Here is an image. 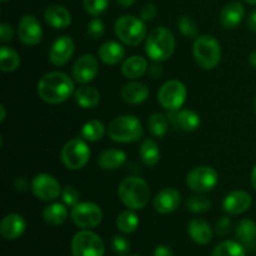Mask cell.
Listing matches in <instances>:
<instances>
[{
  "mask_svg": "<svg viewBox=\"0 0 256 256\" xmlns=\"http://www.w3.org/2000/svg\"><path fill=\"white\" fill-rule=\"evenodd\" d=\"M74 82L69 75L62 72H52L39 80L38 94L42 102L58 105L66 102L74 94Z\"/></svg>",
  "mask_w": 256,
  "mask_h": 256,
  "instance_id": "cell-1",
  "label": "cell"
},
{
  "mask_svg": "<svg viewBox=\"0 0 256 256\" xmlns=\"http://www.w3.org/2000/svg\"><path fill=\"white\" fill-rule=\"evenodd\" d=\"M118 196L128 209L142 210L149 202L150 188L142 178L128 176L120 182Z\"/></svg>",
  "mask_w": 256,
  "mask_h": 256,
  "instance_id": "cell-2",
  "label": "cell"
},
{
  "mask_svg": "<svg viewBox=\"0 0 256 256\" xmlns=\"http://www.w3.org/2000/svg\"><path fill=\"white\" fill-rule=\"evenodd\" d=\"M175 50V38L172 32L165 26H158L150 32L145 42V52L154 62H165Z\"/></svg>",
  "mask_w": 256,
  "mask_h": 256,
  "instance_id": "cell-3",
  "label": "cell"
},
{
  "mask_svg": "<svg viewBox=\"0 0 256 256\" xmlns=\"http://www.w3.org/2000/svg\"><path fill=\"white\" fill-rule=\"evenodd\" d=\"M192 54L202 69L212 70L219 65L222 59V46L216 38L205 34L195 39L192 45Z\"/></svg>",
  "mask_w": 256,
  "mask_h": 256,
  "instance_id": "cell-4",
  "label": "cell"
},
{
  "mask_svg": "<svg viewBox=\"0 0 256 256\" xmlns=\"http://www.w3.org/2000/svg\"><path fill=\"white\" fill-rule=\"evenodd\" d=\"M109 138L115 142H134L142 138V126L140 120L134 115H122L112 120L108 126Z\"/></svg>",
  "mask_w": 256,
  "mask_h": 256,
  "instance_id": "cell-5",
  "label": "cell"
},
{
  "mask_svg": "<svg viewBox=\"0 0 256 256\" xmlns=\"http://www.w3.org/2000/svg\"><path fill=\"white\" fill-rule=\"evenodd\" d=\"M115 35L124 44L138 46L146 38V26L144 22L132 15H122L118 18L114 25Z\"/></svg>",
  "mask_w": 256,
  "mask_h": 256,
  "instance_id": "cell-6",
  "label": "cell"
},
{
  "mask_svg": "<svg viewBox=\"0 0 256 256\" xmlns=\"http://www.w3.org/2000/svg\"><path fill=\"white\" fill-rule=\"evenodd\" d=\"M62 162L69 170H80L90 159V149L82 138H74L64 145L62 150Z\"/></svg>",
  "mask_w": 256,
  "mask_h": 256,
  "instance_id": "cell-7",
  "label": "cell"
},
{
  "mask_svg": "<svg viewBox=\"0 0 256 256\" xmlns=\"http://www.w3.org/2000/svg\"><path fill=\"white\" fill-rule=\"evenodd\" d=\"M72 256H104L105 245L99 235L82 229L72 238Z\"/></svg>",
  "mask_w": 256,
  "mask_h": 256,
  "instance_id": "cell-8",
  "label": "cell"
},
{
  "mask_svg": "<svg viewBox=\"0 0 256 256\" xmlns=\"http://www.w3.org/2000/svg\"><path fill=\"white\" fill-rule=\"evenodd\" d=\"M186 95V86L180 80H169L159 89L158 100L164 109L178 112L184 105Z\"/></svg>",
  "mask_w": 256,
  "mask_h": 256,
  "instance_id": "cell-9",
  "label": "cell"
},
{
  "mask_svg": "<svg viewBox=\"0 0 256 256\" xmlns=\"http://www.w3.org/2000/svg\"><path fill=\"white\" fill-rule=\"evenodd\" d=\"M70 218L78 228L84 230L94 229L102 222V210L94 202H79L72 208Z\"/></svg>",
  "mask_w": 256,
  "mask_h": 256,
  "instance_id": "cell-10",
  "label": "cell"
},
{
  "mask_svg": "<svg viewBox=\"0 0 256 256\" xmlns=\"http://www.w3.org/2000/svg\"><path fill=\"white\" fill-rule=\"evenodd\" d=\"M219 182V175L212 166L200 165L190 170L186 175V185L190 190L196 192H208L214 190Z\"/></svg>",
  "mask_w": 256,
  "mask_h": 256,
  "instance_id": "cell-11",
  "label": "cell"
},
{
  "mask_svg": "<svg viewBox=\"0 0 256 256\" xmlns=\"http://www.w3.org/2000/svg\"><path fill=\"white\" fill-rule=\"evenodd\" d=\"M32 192L42 202L55 200L62 195V186L54 176L49 174H38L32 180Z\"/></svg>",
  "mask_w": 256,
  "mask_h": 256,
  "instance_id": "cell-12",
  "label": "cell"
},
{
  "mask_svg": "<svg viewBox=\"0 0 256 256\" xmlns=\"http://www.w3.org/2000/svg\"><path fill=\"white\" fill-rule=\"evenodd\" d=\"M18 36L22 44L34 46L42 42V28L34 15H24L18 24Z\"/></svg>",
  "mask_w": 256,
  "mask_h": 256,
  "instance_id": "cell-13",
  "label": "cell"
},
{
  "mask_svg": "<svg viewBox=\"0 0 256 256\" xmlns=\"http://www.w3.org/2000/svg\"><path fill=\"white\" fill-rule=\"evenodd\" d=\"M99 62L92 54L82 55L72 65V78L80 84H88L96 78Z\"/></svg>",
  "mask_w": 256,
  "mask_h": 256,
  "instance_id": "cell-14",
  "label": "cell"
},
{
  "mask_svg": "<svg viewBox=\"0 0 256 256\" xmlns=\"http://www.w3.org/2000/svg\"><path fill=\"white\" fill-rule=\"evenodd\" d=\"M75 52V42L72 38L68 35L59 36L54 42L49 52V62L55 66H62L68 64Z\"/></svg>",
  "mask_w": 256,
  "mask_h": 256,
  "instance_id": "cell-15",
  "label": "cell"
},
{
  "mask_svg": "<svg viewBox=\"0 0 256 256\" xmlns=\"http://www.w3.org/2000/svg\"><path fill=\"white\" fill-rule=\"evenodd\" d=\"M252 195L244 190H235L229 192L224 198L222 202V209L225 212L230 215H240L244 214L252 206Z\"/></svg>",
  "mask_w": 256,
  "mask_h": 256,
  "instance_id": "cell-16",
  "label": "cell"
},
{
  "mask_svg": "<svg viewBox=\"0 0 256 256\" xmlns=\"http://www.w3.org/2000/svg\"><path fill=\"white\" fill-rule=\"evenodd\" d=\"M152 205L158 214H172L180 205V192L174 188H164L154 198Z\"/></svg>",
  "mask_w": 256,
  "mask_h": 256,
  "instance_id": "cell-17",
  "label": "cell"
},
{
  "mask_svg": "<svg viewBox=\"0 0 256 256\" xmlns=\"http://www.w3.org/2000/svg\"><path fill=\"white\" fill-rule=\"evenodd\" d=\"M26 229L24 218L19 214H9L0 222V234L6 240H15L22 236Z\"/></svg>",
  "mask_w": 256,
  "mask_h": 256,
  "instance_id": "cell-18",
  "label": "cell"
},
{
  "mask_svg": "<svg viewBox=\"0 0 256 256\" xmlns=\"http://www.w3.org/2000/svg\"><path fill=\"white\" fill-rule=\"evenodd\" d=\"M245 16V8L239 2H230L220 12V22L225 29L239 26Z\"/></svg>",
  "mask_w": 256,
  "mask_h": 256,
  "instance_id": "cell-19",
  "label": "cell"
},
{
  "mask_svg": "<svg viewBox=\"0 0 256 256\" xmlns=\"http://www.w3.org/2000/svg\"><path fill=\"white\" fill-rule=\"evenodd\" d=\"M44 19L48 25L54 29H66L72 24V14L65 6L59 4L50 5L44 12Z\"/></svg>",
  "mask_w": 256,
  "mask_h": 256,
  "instance_id": "cell-20",
  "label": "cell"
},
{
  "mask_svg": "<svg viewBox=\"0 0 256 256\" xmlns=\"http://www.w3.org/2000/svg\"><path fill=\"white\" fill-rule=\"evenodd\" d=\"M190 239L198 245H208L212 240V230L204 219L195 218L188 225Z\"/></svg>",
  "mask_w": 256,
  "mask_h": 256,
  "instance_id": "cell-21",
  "label": "cell"
},
{
  "mask_svg": "<svg viewBox=\"0 0 256 256\" xmlns=\"http://www.w3.org/2000/svg\"><path fill=\"white\" fill-rule=\"evenodd\" d=\"M122 99L132 105L142 104L149 96V88L140 82H130L122 89Z\"/></svg>",
  "mask_w": 256,
  "mask_h": 256,
  "instance_id": "cell-22",
  "label": "cell"
},
{
  "mask_svg": "<svg viewBox=\"0 0 256 256\" xmlns=\"http://www.w3.org/2000/svg\"><path fill=\"white\" fill-rule=\"evenodd\" d=\"M169 118H172V122H175L176 126L180 129L185 130V132H195L198 128L202 124V119H200L199 114L192 110H178V112H170Z\"/></svg>",
  "mask_w": 256,
  "mask_h": 256,
  "instance_id": "cell-23",
  "label": "cell"
},
{
  "mask_svg": "<svg viewBox=\"0 0 256 256\" xmlns=\"http://www.w3.org/2000/svg\"><path fill=\"white\" fill-rule=\"evenodd\" d=\"M100 60L106 65H116L125 58V49L116 42H106L100 46L98 52Z\"/></svg>",
  "mask_w": 256,
  "mask_h": 256,
  "instance_id": "cell-24",
  "label": "cell"
},
{
  "mask_svg": "<svg viewBox=\"0 0 256 256\" xmlns=\"http://www.w3.org/2000/svg\"><path fill=\"white\" fill-rule=\"evenodd\" d=\"M126 162V154L122 150L106 149L98 158V164L102 170H118Z\"/></svg>",
  "mask_w": 256,
  "mask_h": 256,
  "instance_id": "cell-25",
  "label": "cell"
},
{
  "mask_svg": "<svg viewBox=\"0 0 256 256\" xmlns=\"http://www.w3.org/2000/svg\"><path fill=\"white\" fill-rule=\"evenodd\" d=\"M148 60L140 55H132L128 58L122 65V72L128 79H139L146 72Z\"/></svg>",
  "mask_w": 256,
  "mask_h": 256,
  "instance_id": "cell-26",
  "label": "cell"
},
{
  "mask_svg": "<svg viewBox=\"0 0 256 256\" xmlns=\"http://www.w3.org/2000/svg\"><path fill=\"white\" fill-rule=\"evenodd\" d=\"M74 98L76 104L82 109H92L96 108L100 102V92L98 89L88 85L78 88L74 92Z\"/></svg>",
  "mask_w": 256,
  "mask_h": 256,
  "instance_id": "cell-27",
  "label": "cell"
},
{
  "mask_svg": "<svg viewBox=\"0 0 256 256\" xmlns=\"http://www.w3.org/2000/svg\"><path fill=\"white\" fill-rule=\"evenodd\" d=\"M69 212L66 209V205L60 204V202H54L42 210V219L48 225L52 226H59L62 225L68 220Z\"/></svg>",
  "mask_w": 256,
  "mask_h": 256,
  "instance_id": "cell-28",
  "label": "cell"
},
{
  "mask_svg": "<svg viewBox=\"0 0 256 256\" xmlns=\"http://www.w3.org/2000/svg\"><path fill=\"white\" fill-rule=\"evenodd\" d=\"M236 238L245 248L256 246V224L252 219H242L236 226Z\"/></svg>",
  "mask_w": 256,
  "mask_h": 256,
  "instance_id": "cell-29",
  "label": "cell"
},
{
  "mask_svg": "<svg viewBox=\"0 0 256 256\" xmlns=\"http://www.w3.org/2000/svg\"><path fill=\"white\" fill-rule=\"evenodd\" d=\"M140 159L146 166H155L160 160V149L152 139H145L140 145Z\"/></svg>",
  "mask_w": 256,
  "mask_h": 256,
  "instance_id": "cell-30",
  "label": "cell"
},
{
  "mask_svg": "<svg viewBox=\"0 0 256 256\" xmlns=\"http://www.w3.org/2000/svg\"><path fill=\"white\" fill-rule=\"evenodd\" d=\"M139 226V216L135 210L128 209L120 212L116 218V228L122 234H132Z\"/></svg>",
  "mask_w": 256,
  "mask_h": 256,
  "instance_id": "cell-31",
  "label": "cell"
},
{
  "mask_svg": "<svg viewBox=\"0 0 256 256\" xmlns=\"http://www.w3.org/2000/svg\"><path fill=\"white\" fill-rule=\"evenodd\" d=\"M20 56L14 49L2 45L0 48V69L4 72H12L19 68Z\"/></svg>",
  "mask_w": 256,
  "mask_h": 256,
  "instance_id": "cell-32",
  "label": "cell"
},
{
  "mask_svg": "<svg viewBox=\"0 0 256 256\" xmlns=\"http://www.w3.org/2000/svg\"><path fill=\"white\" fill-rule=\"evenodd\" d=\"M212 256H246V249L240 242L225 240L214 248Z\"/></svg>",
  "mask_w": 256,
  "mask_h": 256,
  "instance_id": "cell-33",
  "label": "cell"
},
{
  "mask_svg": "<svg viewBox=\"0 0 256 256\" xmlns=\"http://www.w3.org/2000/svg\"><path fill=\"white\" fill-rule=\"evenodd\" d=\"M105 134V126L100 120H90L82 128V138L86 142H99Z\"/></svg>",
  "mask_w": 256,
  "mask_h": 256,
  "instance_id": "cell-34",
  "label": "cell"
},
{
  "mask_svg": "<svg viewBox=\"0 0 256 256\" xmlns=\"http://www.w3.org/2000/svg\"><path fill=\"white\" fill-rule=\"evenodd\" d=\"M148 125H149V130L152 132V134L159 139L164 138L166 135L168 129H169L166 116L162 112H154L152 115H150Z\"/></svg>",
  "mask_w": 256,
  "mask_h": 256,
  "instance_id": "cell-35",
  "label": "cell"
},
{
  "mask_svg": "<svg viewBox=\"0 0 256 256\" xmlns=\"http://www.w3.org/2000/svg\"><path fill=\"white\" fill-rule=\"evenodd\" d=\"M212 200L205 195H192L185 202V206L189 212L195 214H202L212 209Z\"/></svg>",
  "mask_w": 256,
  "mask_h": 256,
  "instance_id": "cell-36",
  "label": "cell"
},
{
  "mask_svg": "<svg viewBox=\"0 0 256 256\" xmlns=\"http://www.w3.org/2000/svg\"><path fill=\"white\" fill-rule=\"evenodd\" d=\"M178 29L184 36L190 38V39L198 38V34H199V26H198L196 22L192 18L188 16V15H182V16L179 18Z\"/></svg>",
  "mask_w": 256,
  "mask_h": 256,
  "instance_id": "cell-37",
  "label": "cell"
},
{
  "mask_svg": "<svg viewBox=\"0 0 256 256\" xmlns=\"http://www.w3.org/2000/svg\"><path fill=\"white\" fill-rule=\"evenodd\" d=\"M112 252L119 256H126L130 252V242L129 240L125 236H122V235H114L112 238Z\"/></svg>",
  "mask_w": 256,
  "mask_h": 256,
  "instance_id": "cell-38",
  "label": "cell"
},
{
  "mask_svg": "<svg viewBox=\"0 0 256 256\" xmlns=\"http://www.w3.org/2000/svg\"><path fill=\"white\" fill-rule=\"evenodd\" d=\"M84 9L86 10L88 14L96 15L102 14L109 6V0H82Z\"/></svg>",
  "mask_w": 256,
  "mask_h": 256,
  "instance_id": "cell-39",
  "label": "cell"
},
{
  "mask_svg": "<svg viewBox=\"0 0 256 256\" xmlns=\"http://www.w3.org/2000/svg\"><path fill=\"white\" fill-rule=\"evenodd\" d=\"M86 32L88 35H89L92 39H100V38L105 34V25L104 22H102V20L99 19V18H94V19H92V22H89V24H88Z\"/></svg>",
  "mask_w": 256,
  "mask_h": 256,
  "instance_id": "cell-40",
  "label": "cell"
},
{
  "mask_svg": "<svg viewBox=\"0 0 256 256\" xmlns=\"http://www.w3.org/2000/svg\"><path fill=\"white\" fill-rule=\"evenodd\" d=\"M62 200L66 206H75L80 202V192L74 186H65L62 192Z\"/></svg>",
  "mask_w": 256,
  "mask_h": 256,
  "instance_id": "cell-41",
  "label": "cell"
},
{
  "mask_svg": "<svg viewBox=\"0 0 256 256\" xmlns=\"http://www.w3.org/2000/svg\"><path fill=\"white\" fill-rule=\"evenodd\" d=\"M158 14V8L156 5L152 4V2H148L142 6V12H140V19L142 22H152Z\"/></svg>",
  "mask_w": 256,
  "mask_h": 256,
  "instance_id": "cell-42",
  "label": "cell"
},
{
  "mask_svg": "<svg viewBox=\"0 0 256 256\" xmlns=\"http://www.w3.org/2000/svg\"><path fill=\"white\" fill-rule=\"evenodd\" d=\"M215 230H216V234L219 235V236H226L230 232V230H232V222H230V218L224 216L220 220H218Z\"/></svg>",
  "mask_w": 256,
  "mask_h": 256,
  "instance_id": "cell-43",
  "label": "cell"
},
{
  "mask_svg": "<svg viewBox=\"0 0 256 256\" xmlns=\"http://www.w3.org/2000/svg\"><path fill=\"white\" fill-rule=\"evenodd\" d=\"M14 38V30H12V25L2 22L0 24V40L2 42H8Z\"/></svg>",
  "mask_w": 256,
  "mask_h": 256,
  "instance_id": "cell-44",
  "label": "cell"
},
{
  "mask_svg": "<svg viewBox=\"0 0 256 256\" xmlns=\"http://www.w3.org/2000/svg\"><path fill=\"white\" fill-rule=\"evenodd\" d=\"M14 188L16 192H25L29 189V182H28L25 178H18L14 182Z\"/></svg>",
  "mask_w": 256,
  "mask_h": 256,
  "instance_id": "cell-45",
  "label": "cell"
},
{
  "mask_svg": "<svg viewBox=\"0 0 256 256\" xmlns=\"http://www.w3.org/2000/svg\"><path fill=\"white\" fill-rule=\"evenodd\" d=\"M152 256H174V252L166 245H159L156 249L154 250V255Z\"/></svg>",
  "mask_w": 256,
  "mask_h": 256,
  "instance_id": "cell-46",
  "label": "cell"
},
{
  "mask_svg": "<svg viewBox=\"0 0 256 256\" xmlns=\"http://www.w3.org/2000/svg\"><path fill=\"white\" fill-rule=\"evenodd\" d=\"M246 25H248V28H249V30L256 32V9L252 10V12H250L249 16H248Z\"/></svg>",
  "mask_w": 256,
  "mask_h": 256,
  "instance_id": "cell-47",
  "label": "cell"
},
{
  "mask_svg": "<svg viewBox=\"0 0 256 256\" xmlns=\"http://www.w3.org/2000/svg\"><path fill=\"white\" fill-rule=\"evenodd\" d=\"M135 2H136V0H116L118 4H119L120 6H122V8L132 6V5L135 4Z\"/></svg>",
  "mask_w": 256,
  "mask_h": 256,
  "instance_id": "cell-48",
  "label": "cell"
},
{
  "mask_svg": "<svg viewBox=\"0 0 256 256\" xmlns=\"http://www.w3.org/2000/svg\"><path fill=\"white\" fill-rule=\"evenodd\" d=\"M250 180H252V188H254V189L256 190V165L254 166V169H252V176H250Z\"/></svg>",
  "mask_w": 256,
  "mask_h": 256,
  "instance_id": "cell-49",
  "label": "cell"
},
{
  "mask_svg": "<svg viewBox=\"0 0 256 256\" xmlns=\"http://www.w3.org/2000/svg\"><path fill=\"white\" fill-rule=\"evenodd\" d=\"M249 62H250V64L252 65V68H255V69H256V50H255V52H252V54H250Z\"/></svg>",
  "mask_w": 256,
  "mask_h": 256,
  "instance_id": "cell-50",
  "label": "cell"
},
{
  "mask_svg": "<svg viewBox=\"0 0 256 256\" xmlns=\"http://www.w3.org/2000/svg\"><path fill=\"white\" fill-rule=\"evenodd\" d=\"M0 112H2V115H0V122H4L5 118H6V110H5L4 105H0Z\"/></svg>",
  "mask_w": 256,
  "mask_h": 256,
  "instance_id": "cell-51",
  "label": "cell"
},
{
  "mask_svg": "<svg viewBox=\"0 0 256 256\" xmlns=\"http://www.w3.org/2000/svg\"><path fill=\"white\" fill-rule=\"evenodd\" d=\"M242 2H248V4H252V5H256V0H242Z\"/></svg>",
  "mask_w": 256,
  "mask_h": 256,
  "instance_id": "cell-52",
  "label": "cell"
},
{
  "mask_svg": "<svg viewBox=\"0 0 256 256\" xmlns=\"http://www.w3.org/2000/svg\"><path fill=\"white\" fill-rule=\"evenodd\" d=\"M254 109H255V112H256V96H255V99H254Z\"/></svg>",
  "mask_w": 256,
  "mask_h": 256,
  "instance_id": "cell-53",
  "label": "cell"
},
{
  "mask_svg": "<svg viewBox=\"0 0 256 256\" xmlns=\"http://www.w3.org/2000/svg\"><path fill=\"white\" fill-rule=\"evenodd\" d=\"M2 2H9V0H2Z\"/></svg>",
  "mask_w": 256,
  "mask_h": 256,
  "instance_id": "cell-54",
  "label": "cell"
},
{
  "mask_svg": "<svg viewBox=\"0 0 256 256\" xmlns=\"http://www.w3.org/2000/svg\"><path fill=\"white\" fill-rule=\"evenodd\" d=\"M128 256H140V255H136V254H134V255H128Z\"/></svg>",
  "mask_w": 256,
  "mask_h": 256,
  "instance_id": "cell-55",
  "label": "cell"
}]
</instances>
